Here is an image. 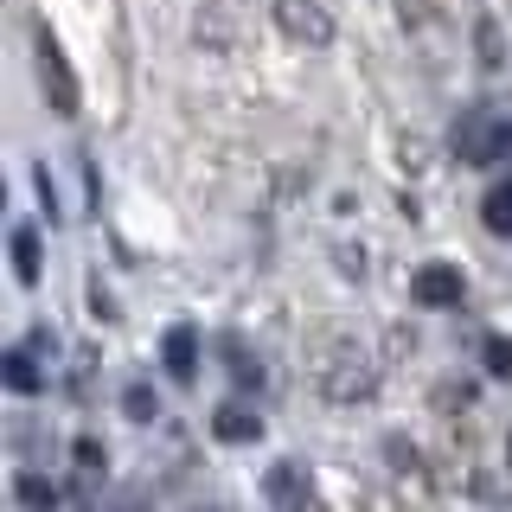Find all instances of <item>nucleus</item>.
Masks as SVG:
<instances>
[{
	"instance_id": "nucleus-1",
	"label": "nucleus",
	"mask_w": 512,
	"mask_h": 512,
	"mask_svg": "<svg viewBox=\"0 0 512 512\" xmlns=\"http://www.w3.org/2000/svg\"><path fill=\"white\" fill-rule=\"evenodd\" d=\"M314 384H320V397H333V404H372L378 397V365H372V352L359 340H333V346H320V359H314Z\"/></svg>"
},
{
	"instance_id": "nucleus-2",
	"label": "nucleus",
	"mask_w": 512,
	"mask_h": 512,
	"mask_svg": "<svg viewBox=\"0 0 512 512\" xmlns=\"http://www.w3.org/2000/svg\"><path fill=\"white\" fill-rule=\"evenodd\" d=\"M448 154L461 160V167H493V160L512 154V116H500V109L474 103L461 109L455 128H448Z\"/></svg>"
},
{
	"instance_id": "nucleus-3",
	"label": "nucleus",
	"mask_w": 512,
	"mask_h": 512,
	"mask_svg": "<svg viewBox=\"0 0 512 512\" xmlns=\"http://www.w3.org/2000/svg\"><path fill=\"white\" fill-rule=\"evenodd\" d=\"M32 64H39V90H45V103H52V116L71 122V116H77V103H84V90H77L71 58H64V45L52 39V26L32 32Z\"/></svg>"
},
{
	"instance_id": "nucleus-4",
	"label": "nucleus",
	"mask_w": 512,
	"mask_h": 512,
	"mask_svg": "<svg viewBox=\"0 0 512 512\" xmlns=\"http://www.w3.org/2000/svg\"><path fill=\"white\" fill-rule=\"evenodd\" d=\"M269 13H276L282 39L308 45V52H327V45H333V13L320 7V0H276Z\"/></svg>"
},
{
	"instance_id": "nucleus-5",
	"label": "nucleus",
	"mask_w": 512,
	"mask_h": 512,
	"mask_svg": "<svg viewBox=\"0 0 512 512\" xmlns=\"http://www.w3.org/2000/svg\"><path fill=\"white\" fill-rule=\"evenodd\" d=\"M263 500L282 506V512H308L320 500V487H314V474L301 468V461H276V468L263 474Z\"/></svg>"
},
{
	"instance_id": "nucleus-6",
	"label": "nucleus",
	"mask_w": 512,
	"mask_h": 512,
	"mask_svg": "<svg viewBox=\"0 0 512 512\" xmlns=\"http://www.w3.org/2000/svg\"><path fill=\"white\" fill-rule=\"evenodd\" d=\"M410 295L423 301V308H461V269H448V263H429V269H416Z\"/></svg>"
},
{
	"instance_id": "nucleus-7",
	"label": "nucleus",
	"mask_w": 512,
	"mask_h": 512,
	"mask_svg": "<svg viewBox=\"0 0 512 512\" xmlns=\"http://www.w3.org/2000/svg\"><path fill=\"white\" fill-rule=\"evenodd\" d=\"M160 365H167L180 384L199 378V327H186V320H180V327H167V340H160Z\"/></svg>"
},
{
	"instance_id": "nucleus-8",
	"label": "nucleus",
	"mask_w": 512,
	"mask_h": 512,
	"mask_svg": "<svg viewBox=\"0 0 512 512\" xmlns=\"http://www.w3.org/2000/svg\"><path fill=\"white\" fill-rule=\"evenodd\" d=\"M212 436L218 442H256L263 436V416H256L244 397H224V404L212 410Z\"/></svg>"
},
{
	"instance_id": "nucleus-9",
	"label": "nucleus",
	"mask_w": 512,
	"mask_h": 512,
	"mask_svg": "<svg viewBox=\"0 0 512 512\" xmlns=\"http://www.w3.org/2000/svg\"><path fill=\"white\" fill-rule=\"evenodd\" d=\"M32 352H39V346H7V352H0V384H7V391H20V397H32L45 384V372H39V359H32Z\"/></svg>"
},
{
	"instance_id": "nucleus-10",
	"label": "nucleus",
	"mask_w": 512,
	"mask_h": 512,
	"mask_svg": "<svg viewBox=\"0 0 512 512\" xmlns=\"http://www.w3.org/2000/svg\"><path fill=\"white\" fill-rule=\"evenodd\" d=\"M39 269H45V256H39V231H32V224H20V231H13V276H20V288L39 282Z\"/></svg>"
},
{
	"instance_id": "nucleus-11",
	"label": "nucleus",
	"mask_w": 512,
	"mask_h": 512,
	"mask_svg": "<svg viewBox=\"0 0 512 512\" xmlns=\"http://www.w3.org/2000/svg\"><path fill=\"white\" fill-rule=\"evenodd\" d=\"M480 218H487V231H493V237H512V180H500V186L487 192Z\"/></svg>"
},
{
	"instance_id": "nucleus-12",
	"label": "nucleus",
	"mask_w": 512,
	"mask_h": 512,
	"mask_svg": "<svg viewBox=\"0 0 512 512\" xmlns=\"http://www.w3.org/2000/svg\"><path fill=\"white\" fill-rule=\"evenodd\" d=\"M480 359H487L493 378H512V340L506 333H487V340H480Z\"/></svg>"
},
{
	"instance_id": "nucleus-13",
	"label": "nucleus",
	"mask_w": 512,
	"mask_h": 512,
	"mask_svg": "<svg viewBox=\"0 0 512 512\" xmlns=\"http://www.w3.org/2000/svg\"><path fill=\"white\" fill-rule=\"evenodd\" d=\"M474 45H480V64H487V71H500V64H506V39H500V26H493V20H480Z\"/></svg>"
},
{
	"instance_id": "nucleus-14",
	"label": "nucleus",
	"mask_w": 512,
	"mask_h": 512,
	"mask_svg": "<svg viewBox=\"0 0 512 512\" xmlns=\"http://www.w3.org/2000/svg\"><path fill=\"white\" fill-rule=\"evenodd\" d=\"M20 500H26V506H58L64 493L52 487V480H39V474H20Z\"/></svg>"
},
{
	"instance_id": "nucleus-15",
	"label": "nucleus",
	"mask_w": 512,
	"mask_h": 512,
	"mask_svg": "<svg viewBox=\"0 0 512 512\" xmlns=\"http://www.w3.org/2000/svg\"><path fill=\"white\" fill-rule=\"evenodd\" d=\"M231 378L244 384V391H256V384H263V365H256L244 346H231Z\"/></svg>"
},
{
	"instance_id": "nucleus-16",
	"label": "nucleus",
	"mask_w": 512,
	"mask_h": 512,
	"mask_svg": "<svg viewBox=\"0 0 512 512\" xmlns=\"http://www.w3.org/2000/svg\"><path fill=\"white\" fill-rule=\"evenodd\" d=\"M122 404H128V416H135V423H148V416H160V404H154V391H148V384H135V391H128Z\"/></svg>"
},
{
	"instance_id": "nucleus-17",
	"label": "nucleus",
	"mask_w": 512,
	"mask_h": 512,
	"mask_svg": "<svg viewBox=\"0 0 512 512\" xmlns=\"http://www.w3.org/2000/svg\"><path fill=\"white\" fill-rule=\"evenodd\" d=\"M77 461H84V474H103V448H96V442H77Z\"/></svg>"
},
{
	"instance_id": "nucleus-18",
	"label": "nucleus",
	"mask_w": 512,
	"mask_h": 512,
	"mask_svg": "<svg viewBox=\"0 0 512 512\" xmlns=\"http://www.w3.org/2000/svg\"><path fill=\"white\" fill-rule=\"evenodd\" d=\"M506 468H512V436H506Z\"/></svg>"
}]
</instances>
